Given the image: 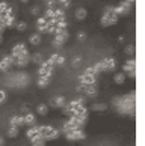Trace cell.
<instances>
[{
  "label": "cell",
  "instance_id": "6da1fadb",
  "mask_svg": "<svg viewBox=\"0 0 145 146\" xmlns=\"http://www.w3.org/2000/svg\"><path fill=\"white\" fill-rule=\"evenodd\" d=\"M38 133L42 136L44 142H50V140H56L59 136H61V131L55 127H50V125H41L38 127Z\"/></svg>",
  "mask_w": 145,
  "mask_h": 146
},
{
  "label": "cell",
  "instance_id": "7a4b0ae2",
  "mask_svg": "<svg viewBox=\"0 0 145 146\" xmlns=\"http://www.w3.org/2000/svg\"><path fill=\"white\" fill-rule=\"evenodd\" d=\"M118 20H120V17L115 14V12H109V14H103L101 15V20H100V23L103 27H109V26H115L118 23Z\"/></svg>",
  "mask_w": 145,
  "mask_h": 146
},
{
  "label": "cell",
  "instance_id": "3957f363",
  "mask_svg": "<svg viewBox=\"0 0 145 146\" xmlns=\"http://www.w3.org/2000/svg\"><path fill=\"white\" fill-rule=\"evenodd\" d=\"M116 113L120 115H128V116H133L135 115V102H121L120 106L115 107Z\"/></svg>",
  "mask_w": 145,
  "mask_h": 146
},
{
  "label": "cell",
  "instance_id": "277c9868",
  "mask_svg": "<svg viewBox=\"0 0 145 146\" xmlns=\"http://www.w3.org/2000/svg\"><path fill=\"white\" fill-rule=\"evenodd\" d=\"M68 36H69L68 30H63V32H61V33H56L55 38H53V47H56V48L62 47L68 41Z\"/></svg>",
  "mask_w": 145,
  "mask_h": 146
},
{
  "label": "cell",
  "instance_id": "5b68a950",
  "mask_svg": "<svg viewBox=\"0 0 145 146\" xmlns=\"http://www.w3.org/2000/svg\"><path fill=\"white\" fill-rule=\"evenodd\" d=\"M55 66H50L47 63V60H42V63L39 65V71H38V77H51Z\"/></svg>",
  "mask_w": 145,
  "mask_h": 146
},
{
  "label": "cell",
  "instance_id": "8992f818",
  "mask_svg": "<svg viewBox=\"0 0 145 146\" xmlns=\"http://www.w3.org/2000/svg\"><path fill=\"white\" fill-rule=\"evenodd\" d=\"M101 62H103V71L104 72H114L116 69V59L115 57H104Z\"/></svg>",
  "mask_w": 145,
  "mask_h": 146
},
{
  "label": "cell",
  "instance_id": "52a82bcc",
  "mask_svg": "<svg viewBox=\"0 0 145 146\" xmlns=\"http://www.w3.org/2000/svg\"><path fill=\"white\" fill-rule=\"evenodd\" d=\"M65 137L67 140H83V139H86V134H85V131L82 128H79V129H73V131H69L65 134Z\"/></svg>",
  "mask_w": 145,
  "mask_h": 146
},
{
  "label": "cell",
  "instance_id": "ba28073f",
  "mask_svg": "<svg viewBox=\"0 0 145 146\" xmlns=\"http://www.w3.org/2000/svg\"><path fill=\"white\" fill-rule=\"evenodd\" d=\"M11 65H15V59L11 54L5 56L2 60H0V71H2V72H8L9 68H11Z\"/></svg>",
  "mask_w": 145,
  "mask_h": 146
},
{
  "label": "cell",
  "instance_id": "9c48e42d",
  "mask_svg": "<svg viewBox=\"0 0 145 146\" xmlns=\"http://www.w3.org/2000/svg\"><path fill=\"white\" fill-rule=\"evenodd\" d=\"M23 53H29L27 45H26L24 42H18V44H15L12 47V53H11V56H12L14 59H17L20 54H23Z\"/></svg>",
  "mask_w": 145,
  "mask_h": 146
},
{
  "label": "cell",
  "instance_id": "30bf717a",
  "mask_svg": "<svg viewBox=\"0 0 145 146\" xmlns=\"http://www.w3.org/2000/svg\"><path fill=\"white\" fill-rule=\"evenodd\" d=\"M29 63H30V54L29 53H23V54H20L15 59V65H17L18 68H26Z\"/></svg>",
  "mask_w": 145,
  "mask_h": 146
},
{
  "label": "cell",
  "instance_id": "8fae6325",
  "mask_svg": "<svg viewBox=\"0 0 145 146\" xmlns=\"http://www.w3.org/2000/svg\"><path fill=\"white\" fill-rule=\"evenodd\" d=\"M80 80V84H83V86H91V84H95L97 82V77L95 75H88V74H82L79 77Z\"/></svg>",
  "mask_w": 145,
  "mask_h": 146
},
{
  "label": "cell",
  "instance_id": "7c38bea8",
  "mask_svg": "<svg viewBox=\"0 0 145 146\" xmlns=\"http://www.w3.org/2000/svg\"><path fill=\"white\" fill-rule=\"evenodd\" d=\"M65 104H67L65 96H55V98L51 100V102H50V106L55 107V109H62Z\"/></svg>",
  "mask_w": 145,
  "mask_h": 146
},
{
  "label": "cell",
  "instance_id": "4fadbf2b",
  "mask_svg": "<svg viewBox=\"0 0 145 146\" xmlns=\"http://www.w3.org/2000/svg\"><path fill=\"white\" fill-rule=\"evenodd\" d=\"M83 92H85V95H86L88 98H94V96L98 95V89H97V86H94V84L83 86Z\"/></svg>",
  "mask_w": 145,
  "mask_h": 146
},
{
  "label": "cell",
  "instance_id": "5bb4252c",
  "mask_svg": "<svg viewBox=\"0 0 145 146\" xmlns=\"http://www.w3.org/2000/svg\"><path fill=\"white\" fill-rule=\"evenodd\" d=\"M23 117H24V125H27V127H35L36 125V116L32 111H27Z\"/></svg>",
  "mask_w": 145,
  "mask_h": 146
},
{
  "label": "cell",
  "instance_id": "9a60e30c",
  "mask_svg": "<svg viewBox=\"0 0 145 146\" xmlns=\"http://www.w3.org/2000/svg\"><path fill=\"white\" fill-rule=\"evenodd\" d=\"M11 127H17V128H20V127H24V117L21 116V115H15V116H12L11 117Z\"/></svg>",
  "mask_w": 145,
  "mask_h": 146
},
{
  "label": "cell",
  "instance_id": "2e32d148",
  "mask_svg": "<svg viewBox=\"0 0 145 146\" xmlns=\"http://www.w3.org/2000/svg\"><path fill=\"white\" fill-rule=\"evenodd\" d=\"M53 20H55L56 23H59V21H63V20H65V9H62V8L55 9V15H53Z\"/></svg>",
  "mask_w": 145,
  "mask_h": 146
},
{
  "label": "cell",
  "instance_id": "e0dca14e",
  "mask_svg": "<svg viewBox=\"0 0 145 146\" xmlns=\"http://www.w3.org/2000/svg\"><path fill=\"white\" fill-rule=\"evenodd\" d=\"M118 6L121 8V17H126V15H128V14H130V11H132V5L127 3V2H121Z\"/></svg>",
  "mask_w": 145,
  "mask_h": 146
},
{
  "label": "cell",
  "instance_id": "ac0fdd59",
  "mask_svg": "<svg viewBox=\"0 0 145 146\" xmlns=\"http://www.w3.org/2000/svg\"><path fill=\"white\" fill-rule=\"evenodd\" d=\"M86 17H88V11L85 9V8H77V9H76V18H77L79 21L85 20Z\"/></svg>",
  "mask_w": 145,
  "mask_h": 146
},
{
  "label": "cell",
  "instance_id": "d6986e66",
  "mask_svg": "<svg viewBox=\"0 0 145 146\" xmlns=\"http://www.w3.org/2000/svg\"><path fill=\"white\" fill-rule=\"evenodd\" d=\"M3 24H5V27H6V29L15 27V14H14V15H11V17H6V18H5Z\"/></svg>",
  "mask_w": 145,
  "mask_h": 146
},
{
  "label": "cell",
  "instance_id": "ffe728a7",
  "mask_svg": "<svg viewBox=\"0 0 145 146\" xmlns=\"http://www.w3.org/2000/svg\"><path fill=\"white\" fill-rule=\"evenodd\" d=\"M41 39H42V38H41L39 33H33V35L29 36V42H30L32 45H35V47L41 44Z\"/></svg>",
  "mask_w": 145,
  "mask_h": 146
},
{
  "label": "cell",
  "instance_id": "44dd1931",
  "mask_svg": "<svg viewBox=\"0 0 145 146\" xmlns=\"http://www.w3.org/2000/svg\"><path fill=\"white\" fill-rule=\"evenodd\" d=\"M36 134H38V125H35V127H30L27 131H26V137H27L29 140H32Z\"/></svg>",
  "mask_w": 145,
  "mask_h": 146
},
{
  "label": "cell",
  "instance_id": "7402d4cb",
  "mask_svg": "<svg viewBox=\"0 0 145 146\" xmlns=\"http://www.w3.org/2000/svg\"><path fill=\"white\" fill-rule=\"evenodd\" d=\"M114 82L116 83V84H122L126 82V74L124 72H116L115 75H114Z\"/></svg>",
  "mask_w": 145,
  "mask_h": 146
},
{
  "label": "cell",
  "instance_id": "603a6c76",
  "mask_svg": "<svg viewBox=\"0 0 145 146\" xmlns=\"http://www.w3.org/2000/svg\"><path fill=\"white\" fill-rule=\"evenodd\" d=\"M91 109L94 111H104V110H107V104H104V102H95V104H92Z\"/></svg>",
  "mask_w": 145,
  "mask_h": 146
},
{
  "label": "cell",
  "instance_id": "cb8c5ba5",
  "mask_svg": "<svg viewBox=\"0 0 145 146\" xmlns=\"http://www.w3.org/2000/svg\"><path fill=\"white\" fill-rule=\"evenodd\" d=\"M36 113H38L39 116H45L48 113V106L47 104H39L38 107H36Z\"/></svg>",
  "mask_w": 145,
  "mask_h": 146
},
{
  "label": "cell",
  "instance_id": "d4e9b609",
  "mask_svg": "<svg viewBox=\"0 0 145 146\" xmlns=\"http://www.w3.org/2000/svg\"><path fill=\"white\" fill-rule=\"evenodd\" d=\"M50 80L51 77H38V86L39 88H47L50 84Z\"/></svg>",
  "mask_w": 145,
  "mask_h": 146
},
{
  "label": "cell",
  "instance_id": "484cf974",
  "mask_svg": "<svg viewBox=\"0 0 145 146\" xmlns=\"http://www.w3.org/2000/svg\"><path fill=\"white\" fill-rule=\"evenodd\" d=\"M69 104L73 106V109H76V107H79V106H83V104H85V98H83V96H79V98L73 100V101H69Z\"/></svg>",
  "mask_w": 145,
  "mask_h": 146
},
{
  "label": "cell",
  "instance_id": "4316f807",
  "mask_svg": "<svg viewBox=\"0 0 145 146\" xmlns=\"http://www.w3.org/2000/svg\"><path fill=\"white\" fill-rule=\"evenodd\" d=\"M30 62H33V63H36V65H41V63H42L41 53H35V54H32V56H30Z\"/></svg>",
  "mask_w": 145,
  "mask_h": 146
},
{
  "label": "cell",
  "instance_id": "83f0119b",
  "mask_svg": "<svg viewBox=\"0 0 145 146\" xmlns=\"http://www.w3.org/2000/svg\"><path fill=\"white\" fill-rule=\"evenodd\" d=\"M15 29L18 32H26L27 30V23L26 21H18V23H15Z\"/></svg>",
  "mask_w": 145,
  "mask_h": 146
},
{
  "label": "cell",
  "instance_id": "f1b7e54d",
  "mask_svg": "<svg viewBox=\"0 0 145 146\" xmlns=\"http://www.w3.org/2000/svg\"><path fill=\"white\" fill-rule=\"evenodd\" d=\"M17 136H18V128H17V127H9V129H8V137L15 139Z\"/></svg>",
  "mask_w": 145,
  "mask_h": 146
},
{
  "label": "cell",
  "instance_id": "f546056e",
  "mask_svg": "<svg viewBox=\"0 0 145 146\" xmlns=\"http://www.w3.org/2000/svg\"><path fill=\"white\" fill-rule=\"evenodd\" d=\"M126 54L127 56H135V45H133V44H128L127 47H126Z\"/></svg>",
  "mask_w": 145,
  "mask_h": 146
},
{
  "label": "cell",
  "instance_id": "4dcf8cb0",
  "mask_svg": "<svg viewBox=\"0 0 145 146\" xmlns=\"http://www.w3.org/2000/svg\"><path fill=\"white\" fill-rule=\"evenodd\" d=\"M92 68H94V71H95V74H100V72H104V71H103V62H101V60H100V62H97V63L94 65V66H92Z\"/></svg>",
  "mask_w": 145,
  "mask_h": 146
},
{
  "label": "cell",
  "instance_id": "1f68e13d",
  "mask_svg": "<svg viewBox=\"0 0 145 146\" xmlns=\"http://www.w3.org/2000/svg\"><path fill=\"white\" fill-rule=\"evenodd\" d=\"M53 15H55V9H50V8H47V11H45V14L42 15L45 20H51L53 18Z\"/></svg>",
  "mask_w": 145,
  "mask_h": 146
},
{
  "label": "cell",
  "instance_id": "d6a6232c",
  "mask_svg": "<svg viewBox=\"0 0 145 146\" xmlns=\"http://www.w3.org/2000/svg\"><path fill=\"white\" fill-rule=\"evenodd\" d=\"M65 62H67L65 56H61V54H59L57 59H56V66H63V65H65Z\"/></svg>",
  "mask_w": 145,
  "mask_h": 146
},
{
  "label": "cell",
  "instance_id": "836d02e7",
  "mask_svg": "<svg viewBox=\"0 0 145 146\" xmlns=\"http://www.w3.org/2000/svg\"><path fill=\"white\" fill-rule=\"evenodd\" d=\"M59 3V6H62V9H67L69 6V0H56Z\"/></svg>",
  "mask_w": 145,
  "mask_h": 146
},
{
  "label": "cell",
  "instance_id": "e575fe53",
  "mask_svg": "<svg viewBox=\"0 0 145 146\" xmlns=\"http://www.w3.org/2000/svg\"><path fill=\"white\" fill-rule=\"evenodd\" d=\"M47 24V20L44 17H38L36 18V27H39V26H45Z\"/></svg>",
  "mask_w": 145,
  "mask_h": 146
},
{
  "label": "cell",
  "instance_id": "d590c367",
  "mask_svg": "<svg viewBox=\"0 0 145 146\" xmlns=\"http://www.w3.org/2000/svg\"><path fill=\"white\" fill-rule=\"evenodd\" d=\"M132 71H135V66H130V65H124V66H122V72L124 74L132 72Z\"/></svg>",
  "mask_w": 145,
  "mask_h": 146
},
{
  "label": "cell",
  "instance_id": "8d00e7d4",
  "mask_svg": "<svg viewBox=\"0 0 145 146\" xmlns=\"http://www.w3.org/2000/svg\"><path fill=\"white\" fill-rule=\"evenodd\" d=\"M32 146H45V142L44 140H32Z\"/></svg>",
  "mask_w": 145,
  "mask_h": 146
},
{
  "label": "cell",
  "instance_id": "74e56055",
  "mask_svg": "<svg viewBox=\"0 0 145 146\" xmlns=\"http://www.w3.org/2000/svg\"><path fill=\"white\" fill-rule=\"evenodd\" d=\"M8 8H9V5L6 2H0V14H3Z\"/></svg>",
  "mask_w": 145,
  "mask_h": 146
},
{
  "label": "cell",
  "instance_id": "f35d334b",
  "mask_svg": "<svg viewBox=\"0 0 145 146\" xmlns=\"http://www.w3.org/2000/svg\"><path fill=\"white\" fill-rule=\"evenodd\" d=\"M6 98H8L6 92H5V90H0V104H3V102L6 101Z\"/></svg>",
  "mask_w": 145,
  "mask_h": 146
},
{
  "label": "cell",
  "instance_id": "ab89813d",
  "mask_svg": "<svg viewBox=\"0 0 145 146\" xmlns=\"http://www.w3.org/2000/svg\"><path fill=\"white\" fill-rule=\"evenodd\" d=\"M80 63H82V57H80V56L73 59V66H80Z\"/></svg>",
  "mask_w": 145,
  "mask_h": 146
},
{
  "label": "cell",
  "instance_id": "60d3db41",
  "mask_svg": "<svg viewBox=\"0 0 145 146\" xmlns=\"http://www.w3.org/2000/svg\"><path fill=\"white\" fill-rule=\"evenodd\" d=\"M77 39L79 41H85V39H86V33H85L83 30H80L79 33H77Z\"/></svg>",
  "mask_w": 145,
  "mask_h": 146
},
{
  "label": "cell",
  "instance_id": "b9f144b4",
  "mask_svg": "<svg viewBox=\"0 0 145 146\" xmlns=\"http://www.w3.org/2000/svg\"><path fill=\"white\" fill-rule=\"evenodd\" d=\"M83 74H88V75H97L92 66H89V68H86V69H85V72H83Z\"/></svg>",
  "mask_w": 145,
  "mask_h": 146
},
{
  "label": "cell",
  "instance_id": "7bdbcfd3",
  "mask_svg": "<svg viewBox=\"0 0 145 146\" xmlns=\"http://www.w3.org/2000/svg\"><path fill=\"white\" fill-rule=\"evenodd\" d=\"M30 14L36 17V15L39 14V8H38V6H32V8H30Z\"/></svg>",
  "mask_w": 145,
  "mask_h": 146
},
{
  "label": "cell",
  "instance_id": "ee69618b",
  "mask_svg": "<svg viewBox=\"0 0 145 146\" xmlns=\"http://www.w3.org/2000/svg\"><path fill=\"white\" fill-rule=\"evenodd\" d=\"M126 65H130V66H135V65H136V60H135V57H130V59H127V60H126Z\"/></svg>",
  "mask_w": 145,
  "mask_h": 146
},
{
  "label": "cell",
  "instance_id": "f6af8a7d",
  "mask_svg": "<svg viewBox=\"0 0 145 146\" xmlns=\"http://www.w3.org/2000/svg\"><path fill=\"white\" fill-rule=\"evenodd\" d=\"M47 33H50V35H55V33H56V26H48V30H47Z\"/></svg>",
  "mask_w": 145,
  "mask_h": 146
},
{
  "label": "cell",
  "instance_id": "bcb514c9",
  "mask_svg": "<svg viewBox=\"0 0 145 146\" xmlns=\"http://www.w3.org/2000/svg\"><path fill=\"white\" fill-rule=\"evenodd\" d=\"M126 77H128V78H132V80H135V78H136V71L127 72V74H126Z\"/></svg>",
  "mask_w": 145,
  "mask_h": 146
},
{
  "label": "cell",
  "instance_id": "7dc6e473",
  "mask_svg": "<svg viewBox=\"0 0 145 146\" xmlns=\"http://www.w3.org/2000/svg\"><path fill=\"white\" fill-rule=\"evenodd\" d=\"M5 30H6L5 24H3V23H0V35H3V33H5Z\"/></svg>",
  "mask_w": 145,
  "mask_h": 146
},
{
  "label": "cell",
  "instance_id": "c3c4849f",
  "mask_svg": "<svg viewBox=\"0 0 145 146\" xmlns=\"http://www.w3.org/2000/svg\"><path fill=\"white\" fill-rule=\"evenodd\" d=\"M21 111H23V113H24V115H26V113H27V111H30V110L27 109V107H23V109H21Z\"/></svg>",
  "mask_w": 145,
  "mask_h": 146
},
{
  "label": "cell",
  "instance_id": "681fc988",
  "mask_svg": "<svg viewBox=\"0 0 145 146\" xmlns=\"http://www.w3.org/2000/svg\"><path fill=\"white\" fill-rule=\"evenodd\" d=\"M124 41V36H118V42H122Z\"/></svg>",
  "mask_w": 145,
  "mask_h": 146
},
{
  "label": "cell",
  "instance_id": "f907efd6",
  "mask_svg": "<svg viewBox=\"0 0 145 146\" xmlns=\"http://www.w3.org/2000/svg\"><path fill=\"white\" fill-rule=\"evenodd\" d=\"M124 2H127V3H130V5H133V2H135V0H124Z\"/></svg>",
  "mask_w": 145,
  "mask_h": 146
},
{
  "label": "cell",
  "instance_id": "816d5d0a",
  "mask_svg": "<svg viewBox=\"0 0 145 146\" xmlns=\"http://www.w3.org/2000/svg\"><path fill=\"white\" fill-rule=\"evenodd\" d=\"M3 42V35H0V44Z\"/></svg>",
  "mask_w": 145,
  "mask_h": 146
},
{
  "label": "cell",
  "instance_id": "f5cc1de1",
  "mask_svg": "<svg viewBox=\"0 0 145 146\" xmlns=\"http://www.w3.org/2000/svg\"><path fill=\"white\" fill-rule=\"evenodd\" d=\"M20 2H21V3H27L29 0H20Z\"/></svg>",
  "mask_w": 145,
  "mask_h": 146
},
{
  "label": "cell",
  "instance_id": "db71d44e",
  "mask_svg": "<svg viewBox=\"0 0 145 146\" xmlns=\"http://www.w3.org/2000/svg\"><path fill=\"white\" fill-rule=\"evenodd\" d=\"M0 146H3V139H0Z\"/></svg>",
  "mask_w": 145,
  "mask_h": 146
},
{
  "label": "cell",
  "instance_id": "11a10c76",
  "mask_svg": "<svg viewBox=\"0 0 145 146\" xmlns=\"http://www.w3.org/2000/svg\"><path fill=\"white\" fill-rule=\"evenodd\" d=\"M45 2H50V0H45Z\"/></svg>",
  "mask_w": 145,
  "mask_h": 146
}]
</instances>
